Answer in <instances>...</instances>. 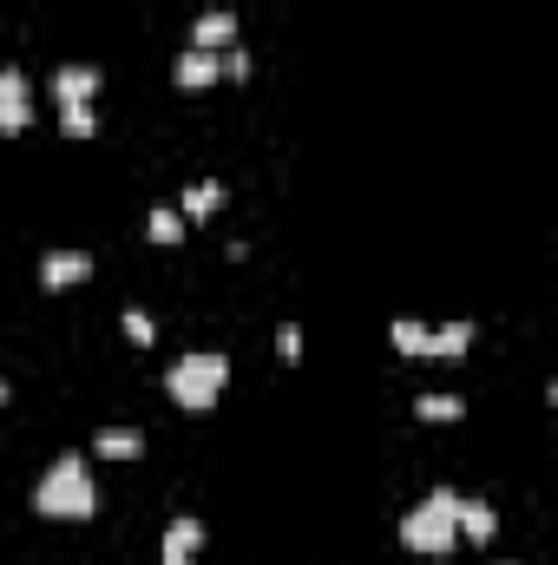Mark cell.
I'll return each mask as SVG.
<instances>
[{
  "mask_svg": "<svg viewBox=\"0 0 558 565\" xmlns=\"http://www.w3.org/2000/svg\"><path fill=\"white\" fill-rule=\"evenodd\" d=\"M158 565H197L191 553H158Z\"/></svg>",
  "mask_w": 558,
  "mask_h": 565,
  "instance_id": "ffe728a7",
  "label": "cell"
},
{
  "mask_svg": "<svg viewBox=\"0 0 558 565\" xmlns=\"http://www.w3.org/2000/svg\"><path fill=\"white\" fill-rule=\"evenodd\" d=\"M414 415H421V421H460L467 402H460V395H414Z\"/></svg>",
  "mask_w": 558,
  "mask_h": 565,
  "instance_id": "2e32d148",
  "label": "cell"
},
{
  "mask_svg": "<svg viewBox=\"0 0 558 565\" xmlns=\"http://www.w3.org/2000/svg\"><path fill=\"white\" fill-rule=\"evenodd\" d=\"M276 355H283V362H303V329H296V323L276 329Z\"/></svg>",
  "mask_w": 558,
  "mask_h": 565,
  "instance_id": "d6986e66",
  "label": "cell"
},
{
  "mask_svg": "<svg viewBox=\"0 0 558 565\" xmlns=\"http://www.w3.org/2000/svg\"><path fill=\"white\" fill-rule=\"evenodd\" d=\"M217 204H224V184H217V178H197V184L184 191L178 217H184V224H204V217H217Z\"/></svg>",
  "mask_w": 558,
  "mask_h": 565,
  "instance_id": "8fae6325",
  "label": "cell"
},
{
  "mask_svg": "<svg viewBox=\"0 0 558 565\" xmlns=\"http://www.w3.org/2000/svg\"><path fill=\"white\" fill-rule=\"evenodd\" d=\"M493 565H520V560H493Z\"/></svg>",
  "mask_w": 558,
  "mask_h": 565,
  "instance_id": "7402d4cb",
  "label": "cell"
},
{
  "mask_svg": "<svg viewBox=\"0 0 558 565\" xmlns=\"http://www.w3.org/2000/svg\"><path fill=\"white\" fill-rule=\"evenodd\" d=\"M0 408H7V382H0Z\"/></svg>",
  "mask_w": 558,
  "mask_h": 565,
  "instance_id": "44dd1931",
  "label": "cell"
},
{
  "mask_svg": "<svg viewBox=\"0 0 558 565\" xmlns=\"http://www.w3.org/2000/svg\"><path fill=\"white\" fill-rule=\"evenodd\" d=\"M171 79H178L184 92H204V86H217V79H224V59H217V53H204V46H184V53H178V66H171Z\"/></svg>",
  "mask_w": 558,
  "mask_h": 565,
  "instance_id": "8992f818",
  "label": "cell"
},
{
  "mask_svg": "<svg viewBox=\"0 0 558 565\" xmlns=\"http://www.w3.org/2000/svg\"><path fill=\"white\" fill-rule=\"evenodd\" d=\"M118 323H125V336H132V342H138V349H151V342H158V323H151V316H145V309H125V316H118Z\"/></svg>",
  "mask_w": 558,
  "mask_h": 565,
  "instance_id": "ac0fdd59",
  "label": "cell"
},
{
  "mask_svg": "<svg viewBox=\"0 0 558 565\" xmlns=\"http://www.w3.org/2000/svg\"><path fill=\"white\" fill-rule=\"evenodd\" d=\"M33 513H39V520H92V513H99V487H92L86 454H59V461L39 474Z\"/></svg>",
  "mask_w": 558,
  "mask_h": 565,
  "instance_id": "6da1fadb",
  "label": "cell"
},
{
  "mask_svg": "<svg viewBox=\"0 0 558 565\" xmlns=\"http://www.w3.org/2000/svg\"><path fill=\"white\" fill-rule=\"evenodd\" d=\"M99 79H105L99 66H59V72H53V99H59V105H92Z\"/></svg>",
  "mask_w": 558,
  "mask_h": 565,
  "instance_id": "9c48e42d",
  "label": "cell"
},
{
  "mask_svg": "<svg viewBox=\"0 0 558 565\" xmlns=\"http://www.w3.org/2000/svg\"><path fill=\"white\" fill-rule=\"evenodd\" d=\"M428 323H414V316H395V329H388V342L401 349V355H428Z\"/></svg>",
  "mask_w": 558,
  "mask_h": 565,
  "instance_id": "9a60e30c",
  "label": "cell"
},
{
  "mask_svg": "<svg viewBox=\"0 0 558 565\" xmlns=\"http://www.w3.org/2000/svg\"><path fill=\"white\" fill-rule=\"evenodd\" d=\"M454 527H460V546H493L500 513H493L480 494H460V500H454Z\"/></svg>",
  "mask_w": 558,
  "mask_h": 565,
  "instance_id": "277c9868",
  "label": "cell"
},
{
  "mask_svg": "<svg viewBox=\"0 0 558 565\" xmlns=\"http://www.w3.org/2000/svg\"><path fill=\"white\" fill-rule=\"evenodd\" d=\"M474 349V323H441L428 336V355H467Z\"/></svg>",
  "mask_w": 558,
  "mask_h": 565,
  "instance_id": "4fadbf2b",
  "label": "cell"
},
{
  "mask_svg": "<svg viewBox=\"0 0 558 565\" xmlns=\"http://www.w3.org/2000/svg\"><path fill=\"white\" fill-rule=\"evenodd\" d=\"M92 276V257L86 250H46L39 257V283L46 290H72V283H86Z\"/></svg>",
  "mask_w": 558,
  "mask_h": 565,
  "instance_id": "52a82bcc",
  "label": "cell"
},
{
  "mask_svg": "<svg viewBox=\"0 0 558 565\" xmlns=\"http://www.w3.org/2000/svg\"><path fill=\"white\" fill-rule=\"evenodd\" d=\"M197 546H204V520L178 513V520L164 527V553H191V560H197Z\"/></svg>",
  "mask_w": 558,
  "mask_h": 565,
  "instance_id": "5bb4252c",
  "label": "cell"
},
{
  "mask_svg": "<svg viewBox=\"0 0 558 565\" xmlns=\"http://www.w3.org/2000/svg\"><path fill=\"white\" fill-rule=\"evenodd\" d=\"M26 118H33V92H26V79L13 66H0V138H13Z\"/></svg>",
  "mask_w": 558,
  "mask_h": 565,
  "instance_id": "5b68a950",
  "label": "cell"
},
{
  "mask_svg": "<svg viewBox=\"0 0 558 565\" xmlns=\"http://www.w3.org/2000/svg\"><path fill=\"white\" fill-rule=\"evenodd\" d=\"M59 132L66 138H92L99 132V112L92 105H59Z\"/></svg>",
  "mask_w": 558,
  "mask_h": 565,
  "instance_id": "e0dca14e",
  "label": "cell"
},
{
  "mask_svg": "<svg viewBox=\"0 0 558 565\" xmlns=\"http://www.w3.org/2000/svg\"><path fill=\"white\" fill-rule=\"evenodd\" d=\"M92 454H99V461H138V454H145V434H138V428H99V434H92Z\"/></svg>",
  "mask_w": 558,
  "mask_h": 565,
  "instance_id": "30bf717a",
  "label": "cell"
},
{
  "mask_svg": "<svg viewBox=\"0 0 558 565\" xmlns=\"http://www.w3.org/2000/svg\"><path fill=\"white\" fill-rule=\"evenodd\" d=\"M224 382H230V355H224V349H191V355H178V362H171V375H164L171 402H178V408H191V415L217 408Z\"/></svg>",
  "mask_w": 558,
  "mask_h": 565,
  "instance_id": "7a4b0ae2",
  "label": "cell"
},
{
  "mask_svg": "<svg viewBox=\"0 0 558 565\" xmlns=\"http://www.w3.org/2000/svg\"><path fill=\"white\" fill-rule=\"evenodd\" d=\"M145 237H151V244H184V237H191V224H184L171 204H158V211L145 217Z\"/></svg>",
  "mask_w": 558,
  "mask_h": 565,
  "instance_id": "7c38bea8",
  "label": "cell"
},
{
  "mask_svg": "<svg viewBox=\"0 0 558 565\" xmlns=\"http://www.w3.org/2000/svg\"><path fill=\"white\" fill-rule=\"evenodd\" d=\"M454 487H434V494H421L408 513H401V546H414V553H454L460 546V527H454Z\"/></svg>",
  "mask_w": 558,
  "mask_h": 565,
  "instance_id": "3957f363",
  "label": "cell"
},
{
  "mask_svg": "<svg viewBox=\"0 0 558 565\" xmlns=\"http://www.w3.org/2000/svg\"><path fill=\"white\" fill-rule=\"evenodd\" d=\"M191 46H204V53H224V46H237V13H224V7L197 13V20H191Z\"/></svg>",
  "mask_w": 558,
  "mask_h": 565,
  "instance_id": "ba28073f",
  "label": "cell"
}]
</instances>
